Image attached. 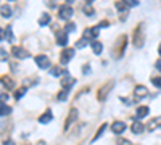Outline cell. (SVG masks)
Wrapping results in <instances>:
<instances>
[{"label": "cell", "instance_id": "obj_10", "mask_svg": "<svg viewBox=\"0 0 161 145\" xmlns=\"http://www.w3.org/2000/svg\"><path fill=\"white\" fill-rule=\"evenodd\" d=\"M52 119H53L52 110H45V111H44V115H40V116H39V123H40V124H49Z\"/></svg>", "mask_w": 161, "mask_h": 145}, {"label": "cell", "instance_id": "obj_33", "mask_svg": "<svg viewBox=\"0 0 161 145\" xmlns=\"http://www.w3.org/2000/svg\"><path fill=\"white\" fill-rule=\"evenodd\" d=\"M32 84H37V77H31L27 81H24V86H32Z\"/></svg>", "mask_w": 161, "mask_h": 145}, {"label": "cell", "instance_id": "obj_30", "mask_svg": "<svg viewBox=\"0 0 161 145\" xmlns=\"http://www.w3.org/2000/svg\"><path fill=\"white\" fill-rule=\"evenodd\" d=\"M8 60V53L3 49H0V61H7Z\"/></svg>", "mask_w": 161, "mask_h": 145}, {"label": "cell", "instance_id": "obj_22", "mask_svg": "<svg viewBox=\"0 0 161 145\" xmlns=\"http://www.w3.org/2000/svg\"><path fill=\"white\" fill-rule=\"evenodd\" d=\"M61 73H68V71H66V69L63 71V69H61V68H58V66H53V68L50 69V74H52V76H55V77H58Z\"/></svg>", "mask_w": 161, "mask_h": 145}, {"label": "cell", "instance_id": "obj_6", "mask_svg": "<svg viewBox=\"0 0 161 145\" xmlns=\"http://www.w3.org/2000/svg\"><path fill=\"white\" fill-rule=\"evenodd\" d=\"M36 65L42 69H47V68H50V60H49V57H45V55H37Z\"/></svg>", "mask_w": 161, "mask_h": 145}, {"label": "cell", "instance_id": "obj_11", "mask_svg": "<svg viewBox=\"0 0 161 145\" xmlns=\"http://www.w3.org/2000/svg\"><path fill=\"white\" fill-rule=\"evenodd\" d=\"M111 131L115 134H122L126 131V124L122 123V121H115L113 123V126H111Z\"/></svg>", "mask_w": 161, "mask_h": 145}, {"label": "cell", "instance_id": "obj_41", "mask_svg": "<svg viewBox=\"0 0 161 145\" xmlns=\"http://www.w3.org/2000/svg\"><path fill=\"white\" fill-rule=\"evenodd\" d=\"M87 2H93V0H87Z\"/></svg>", "mask_w": 161, "mask_h": 145}, {"label": "cell", "instance_id": "obj_13", "mask_svg": "<svg viewBox=\"0 0 161 145\" xmlns=\"http://www.w3.org/2000/svg\"><path fill=\"white\" fill-rule=\"evenodd\" d=\"M131 131H132L134 134H142V132L145 131V126L142 124L139 119H137L135 123H132V126H131Z\"/></svg>", "mask_w": 161, "mask_h": 145}, {"label": "cell", "instance_id": "obj_18", "mask_svg": "<svg viewBox=\"0 0 161 145\" xmlns=\"http://www.w3.org/2000/svg\"><path fill=\"white\" fill-rule=\"evenodd\" d=\"M0 82H2L3 86H5V89H8V90H10V89H13V86H15V82H13L11 77H8V76H3L2 79H0Z\"/></svg>", "mask_w": 161, "mask_h": 145}, {"label": "cell", "instance_id": "obj_1", "mask_svg": "<svg viewBox=\"0 0 161 145\" xmlns=\"http://www.w3.org/2000/svg\"><path fill=\"white\" fill-rule=\"evenodd\" d=\"M77 116H79L77 108H71V110H69L68 116H66V121H65V131H66V129H69L71 126H73L76 121H77Z\"/></svg>", "mask_w": 161, "mask_h": 145}, {"label": "cell", "instance_id": "obj_32", "mask_svg": "<svg viewBox=\"0 0 161 145\" xmlns=\"http://www.w3.org/2000/svg\"><path fill=\"white\" fill-rule=\"evenodd\" d=\"M151 82H153L158 89H161V77H151Z\"/></svg>", "mask_w": 161, "mask_h": 145}, {"label": "cell", "instance_id": "obj_2", "mask_svg": "<svg viewBox=\"0 0 161 145\" xmlns=\"http://www.w3.org/2000/svg\"><path fill=\"white\" fill-rule=\"evenodd\" d=\"M113 81H110L108 84H105L103 87H100V90H98V93H97V99L100 100V102H103V100H106V97H108V93H110L111 90H113Z\"/></svg>", "mask_w": 161, "mask_h": 145}, {"label": "cell", "instance_id": "obj_39", "mask_svg": "<svg viewBox=\"0 0 161 145\" xmlns=\"http://www.w3.org/2000/svg\"><path fill=\"white\" fill-rule=\"evenodd\" d=\"M158 52H159V55H161V45H159V49H158Z\"/></svg>", "mask_w": 161, "mask_h": 145}, {"label": "cell", "instance_id": "obj_37", "mask_svg": "<svg viewBox=\"0 0 161 145\" xmlns=\"http://www.w3.org/2000/svg\"><path fill=\"white\" fill-rule=\"evenodd\" d=\"M155 66H156V69L161 73V60H156V63H155Z\"/></svg>", "mask_w": 161, "mask_h": 145}, {"label": "cell", "instance_id": "obj_28", "mask_svg": "<svg viewBox=\"0 0 161 145\" xmlns=\"http://www.w3.org/2000/svg\"><path fill=\"white\" fill-rule=\"evenodd\" d=\"M68 92H69V90L63 89V90H61V92L58 93V95H56V99H58L60 102H65V100H66V97H68Z\"/></svg>", "mask_w": 161, "mask_h": 145}, {"label": "cell", "instance_id": "obj_20", "mask_svg": "<svg viewBox=\"0 0 161 145\" xmlns=\"http://www.w3.org/2000/svg\"><path fill=\"white\" fill-rule=\"evenodd\" d=\"M105 129H106V124H105V123H103V124L100 126V128H98V131H97V132H95V135H93L92 142H95V140H98V139H100V137H102V134H103V132H105Z\"/></svg>", "mask_w": 161, "mask_h": 145}, {"label": "cell", "instance_id": "obj_5", "mask_svg": "<svg viewBox=\"0 0 161 145\" xmlns=\"http://www.w3.org/2000/svg\"><path fill=\"white\" fill-rule=\"evenodd\" d=\"M73 13H74V10H73L69 5H63V7H60L58 15H60L61 20H69V18L73 16Z\"/></svg>", "mask_w": 161, "mask_h": 145}, {"label": "cell", "instance_id": "obj_19", "mask_svg": "<svg viewBox=\"0 0 161 145\" xmlns=\"http://www.w3.org/2000/svg\"><path fill=\"white\" fill-rule=\"evenodd\" d=\"M50 20H52V16L49 15V13H42L40 18H39V24L40 26H47L50 23Z\"/></svg>", "mask_w": 161, "mask_h": 145}, {"label": "cell", "instance_id": "obj_25", "mask_svg": "<svg viewBox=\"0 0 161 145\" xmlns=\"http://www.w3.org/2000/svg\"><path fill=\"white\" fill-rule=\"evenodd\" d=\"M5 39H7L8 42H13V39H15V37H13V31H11V26H8L7 29H5Z\"/></svg>", "mask_w": 161, "mask_h": 145}, {"label": "cell", "instance_id": "obj_14", "mask_svg": "<svg viewBox=\"0 0 161 145\" xmlns=\"http://www.w3.org/2000/svg\"><path fill=\"white\" fill-rule=\"evenodd\" d=\"M56 44L61 47H65L68 44V32H58L56 34Z\"/></svg>", "mask_w": 161, "mask_h": 145}, {"label": "cell", "instance_id": "obj_15", "mask_svg": "<svg viewBox=\"0 0 161 145\" xmlns=\"http://www.w3.org/2000/svg\"><path fill=\"white\" fill-rule=\"evenodd\" d=\"M148 111H150V110H148V106H139V108H137V111H135V118L139 119V121H140V119H144L145 116L148 115Z\"/></svg>", "mask_w": 161, "mask_h": 145}, {"label": "cell", "instance_id": "obj_26", "mask_svg": "<svg viewBox=\"0 0 161 145\" xmlns=\"http://www.w3.org/2000/svg\"><path fill=\"white\" fill-rule=\"evenodd\" d=\"M86 45H89V39H86V37H82V39H79L76 42V47H77V49H84Z\"/></svg>", "mask_w": 161, "mask_h": 145}, {"label": "cell", "instance_id": "obj_35", "mask_svg": "<svg viewBox=\"0 0 161 145\" xmlns=\"http://www.w3.org/2000/svg\"><path fill=\"white\" fill-rule=\"evenodd\" d=\"M82 73H84V74H89V73H92V68L89 66V65H84V66H82Z\"/></svg>", "mask_w": 161, "mask_h": 145}, {"label": "cell", "instance_id": "obj_16", "mask_svg": "<svg viewBox=\"0 0 161 145\" xmlns=\"http://www.w3.org/2000/svg\"><path fill=\"white\" fill-rule=\"evenodd\" d=\"M0 15H2L3 18H10L13 15V10L8 5H2L0 7Z\"/></svg>", "mask_w": 161, "mask_h": 145}, {"label": "cell", "instance_id": "obj_34", "mask_svg": "<svg viewBox=\"0 0 161 145\" xmlns=\"http://www.w3.org/2000/svg\"><path fill=\"white\" fill-rule=\"evenodd\" d=\"M8 99H10V97H8L7 93H0V105H3Z\"/></svg>", "mask_w": 161, "mask_h": 145}, {"label": "cell", "instance_id": "obj_38", "mask_svg": "<svg viewBox=\"0 0 161 145\" xmlns=\"http://www.w3.org/2000/svg\"><path fill=\"white\" fill-rule=\"evenodd\" d=\"M3 34H5V31H3V29H0V40H3V39H5V36H3Z\"/></svg>", "mask_w": 161, "mask_h": 145}, {"label": "cell", "instance_id": "obj_21", "mask_svg": "<svg viewBox=\"0 0 161 145\" xmlns=\"http://www.w3.org/2000/svg\"><path fill=\"white\" fill-rule=\"evenodd\" d=\"M115 7H116V10L119 11V13H124V11L127 10V8H129L124 2H122V0H121V2H116V3H115Z\"/></svg>", "mask_w": 161, "mask_h": 145}, {"label": "cell", "instance_id": "obj_40", "mask_svg": "<svg viewBox=\"0 0 161 145\" xmlns=\"http://www.w3.org/2000/svg\"><path fill=\"white\" fill-rule=\"evenodd\" d=\"M68 2H69V3H73V2H74V0H68Z\"/></svg>", "mask_w": 161, "mask_h": 145}, {"label": "cell", "instance_id": "obj_9", "mask_svg": "<svg viewBox=\"0 0 161 145\" xmlns=\"http://www.w3.org/2000/svg\"><path fill=\"white\" fill-rule=\"evenodd\" d=\"M98 32H100V27H98V26L90 27V29H86V31H84V37H86V39H89V37H90V39H97V37H98Z\"/></svg>", "mask_w": 161, "mask_h": 145}, {"label": "cell", "instance_id": "obj_31", "mask_svg": "<svg viewBox=\"0 0 161 145\" xmlns=\"http://www.w3.org/2000/svg\"><path fill=\"white\" fill-rule=\"evenodd\" d=\"M74 29H76V26L73 24V23H69V24L65 26V32H73Z\"/></svg>", "mask_w": 161, "mask_h": 145}, {"label": "cell", "instance_id": "obj_29", "mask_svg": "<svg viewBox=\"0 0 161 145\" xmlns=\"http://www.w3.org/2000/svg\"><path fill=\"white\" fill-rule=\"evenodd\" d=\"M127 7H137L139 5V0H122Z\"/></svg>", "mask_w": 161, "mask_h": 145}, {"label": "cell", "instance_id": "obj_27", "mask_svg": "<svg viewBox=\"0 0 161 145\" xmlns=\"http://www.w3.org/2000/svg\"><path fill=\"white\" fill-rule=\"evenodd\" d=\"M26 90H27V89H26V86H24V87H21V89H18V90L15 92V99H16V100H20L21 97L26 93Z\"/></svg>", "mask_w": 161, "mask_h": 145}, {"label": "cell", "instance_id": "obj_12", "mask_svg": "<svg viewBox=\"0 0 161 145\" xmlns=\"http://www.w3.org/2000/svg\"><path fill=\"white\" fill-rule=\"evenodd\" d=\"M134 95L137 97V99H142V97H147V95H148V90H147L145 86H135Z\"/></svg>", "mask_w": 161, "mask_h": 145}, {"label": "cell", "instance_id": "obj_23", "mask_svg": "<svg viewBox=\"0 0 161 145\" xmlns=\"http://www.w3.org/2000/svg\"><path fill=\"white\" fill-rule=\"evenodd\" d=\"M10 111H11V108L8 105H0V116H7V115H10Z\"/></svg>", "mask_w": 161, "mask_h": 145}, {"label": "cell", "instance_id": "obj_8", "mask_svg": "<svg viewBox=\"0 0 161 145\" xmlns=\"http://www.w3.org/2000/svg\"><path fill=\"white\" fill-rule=\"evenodd\" d=\"M73 57H74V49H65L63 52H61V63L71 61Z\"/></svg>", "mask_w": 161, "mask_h": 145}, {"label": "cell", "instance_id": "obj_36", "mask_svg": "<svg viewBox=\"0 0 161 145\" xmlns=\"http://www.w3.org/2000/svg\"><path fill=\"white\" fill-rule=\"evenodd\" d=\"M84 13H86V15H93V10L90 7H84Z\"/></svg>", "mask_w": 161, "mask_h": 145}, {"label": "cell", "instance_id": "obj_7", "mask_svg": "<svg viewBox=\"0 0 161 145\" xmlns=\"http://www.w3.org/2000/svg\"><path fill=\"white\" fill-rule=\"evenodd\" d=\"M74 84H76V79H74V77H71L68 73H65V77H63V81H61V86H63V89L69 90V89L73 87Z\"/></svg>", "mask_w": 161, "mask_h": 145}, {"label": "cell", "instance_id": "obj_17", "mask_svg": "<svg viewBox=\"0 0 161 145\" xmlns=\"http://www.w3.org/2000/svg\"><path fill=\"white\" fill-rule=\"evenodd\" d=\"M90 47H92V50H93V53H95V55H100L103 52V45L100 44V42H97V40L90 42Z\"/></svg>", "mask_w": 161, "mask_h": 145}, {"label": "cell", "instance_id": "obj_4", "mask_svg": "<svg viewBox=\"0 0 161 145\" xmlns=\"http://www.w3.org/2000/svg\"><path fill=\"white\" fill-rule=\"evenodd\" d=\"M11 53H13V57L18 58V60H24V58L29 57V52L24 50L23 47H11Z\"/></svg>", "mask_w": 161, "mask_h": 145}, {"label": "cell", "instance_id": "obj_24", "mask_svg": "<svg viewBox=\"0 0 161 145\" xmlns=\"http://www.w3.org/2000/svg\"><path fill=\"white\" fill-rule=\"evenodd\" d=\"M159 123H161V116H159V118H156V119H153V121H150V124H148V131H153L155 128L161 126Z\"/></svg>", "mask_w": 161, "mask_h": 145}, {"label": "cell", "instance_id": "obj_3", "mask_svg": "<svg viewBox=\"0 0 161 145\" xmlns=\"http://www.w3.org/2000/svg\"><path fill=\"white\" fill-rule=\"evenodd\" d=\"M134 47H137V49H140L142 45H144L145 42V36H144V31H142V26H137V29L134 32Z\"/></svg>", "mask_w": 161, "mask_h": 145}]
</instances>
